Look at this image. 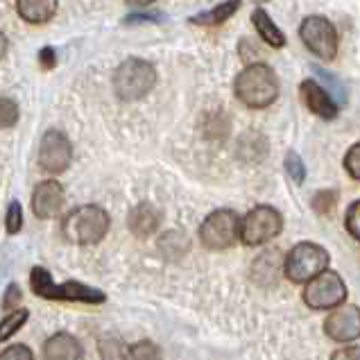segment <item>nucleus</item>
<instances>
[{
	"mask_svg": "<svg viewBox=\"0 0 360 360\" xmlns=\"http://www.w3.org/2000/svg\"><path fill=\"white\" fill-rule=\"evenodd\" d=\"M46 360H84V349L70 333H55L44 345Z\"/></svg>",
	"mask_w": 360,
	"mask_h": 360,
	"instance_id": "16",
	"label": "nucleus"
},
{
	"mask_svg": "<svg viewBox=\"0 0 360 360\" xmlns=\"http://www.w3.org/2000/svg\"><path fill=\"white\" fill-rule=\"evenodd\" d=\"M159 224H161V213L150 202H143L139 207H134L127 218V227L136 238H150L152 233H157Z\"/></svg>",
	"mask_w": 360,
	"mask_h": 360,
	"instance_id": "15",
	"label": "nucleus"
},
{
	"mask_svg": "<svg viewBox=\"0 0 360 360\" xmlns=\"http://www.w3.org/2000/svg\"><path fill=\"white\" fill-rule=\"evenodd\" d=\"M331 360H360V347H342L331 356Z\"/></svg>",
	"mask_w": 360,
	"mask_h": 360,
	"instance_id": "30",
	"label": "nucleus"
},
{
	"mask_svg": "<svg viewBox=\"0 0 360 360\" xmlns=\"http://www.w3.org/2000/svg\"><path fill=\"white\" fill-rule=\"evenodd\" d=\"M20 302V290L16 283H9L7 290H5V297H3V308L5 311H9V308H14L16 311V304Z\"/></svg>",
	"mask_w": 360,
	"mask_h": 360,
	"instance_id": "28",
	"label": "nucleus"
},
{
	"mask_svg": "<svg viewBox=\"0 0 360 360\" xmlns=\"http://www.w3.org/2000/svg\"><path fill=\"white\" fill-rule=\"evenodd\" d=\"M333 204H335V193H333V191H324V193H317V195H315L313 209H315L317 213L326 215V213H331Z\"/></svg>",
	"mask_w": 360,
	"mask_h": 360,
	"instance_id": "27",
	"label": "nucleus"
},
{
	"mask_svg": "<svg viewBox=\"0 0 360 360\" xmlns=\"http://www.w3.org/2000/svg\"><path fill=\"white\" fill-rule=\"evenodd\" d=\"M240 9V3H220L215 5L209 12H202L198 16L191 18L193 25H204V27H215V25H222L224 20H229L236 12Z\"/></svg>",
	"mask_w": 360,
	"mask_h": 360,
	"instance_id": "19",
	"label": "nucleus"
},
{
	"mask_svg": "<svg viewBox=\"0 0 360 360\" xmlns=\"http://www.w3.org/2000/svg\"><path fill=\"white\" fill-rule=\"evenodd\" d=\"M0 120H3V127L9 129L18 122V105L12 98H3L0 102Z\"/></svg>",
	"mask_w": 360,
	"mask_h": 360,
	"instance_id": "24",
	"label": "nucleus"
},
{
	"mask_svg": "<svg viewBox=\"0 0 360 360\" xmlns=\"http://www.w3.org/2000/svg\"><path fill=\"white\" fill-rule=\"evenodd\" d=\"M30 285L32 292L44 297V300H55V302H82V304H105L107 295L100 288H91L79 281H64L55 283L50 272L46 267L34 265L30 272Z\"/></svg>",
	"mask_w": 360,
	"mask_h": 360,
	"instance_id": "2",
	"label": "nucleus"
},
{
	"mask_svg": "<svg viewBox=\"0 0 360 360\" xmlns=\"http://www.w3.org/2000/svg\"><path fill=\"white\" fill-rule=\"evenodd\" d=\"M345 300H347V285L342 281V276L333 270L322 272L304 288V302L313 311L340 308Z\"/></svg>",
	"mask_w": 360,
	"mask_h": 360,
	"instance_id": "9",
	"label": "nucleus"
},
{
	"mask_svg": "<svg viewBox=\"0 0 360 360\" xmlns=\"http://www.w3.org/2000/svg\"><path fill=\"white\" fill-rule=\"evenodd\" d=\"M111 227V220L105 209L96 207V204H84L70 211L64 222H61V231H64L66 240L75 245H98L107 236Z\"/></svg>",
	"mask_w": 360,
	"mask_h": 360,
	"instance_id": "3",
	"label": "nucleus"
},
{
	"mask_svg": "<svg viewBox=\"0 0 360 360\" xmlns=\"http://www.w3.org/2000/svg\"><path fill=\"white\" fill-rule=\"evenodd\" d=\"M57 7L59 5L55 0H18L16 12L20 14V18H23L25 23L41 25V23H48V20L55 16Z\"/></svg>",
	"mask_w": 360,
	"mask_h": 360,
	"instance_id": "17",
	"label": "nucleus"
},
{
	"mask_svg": "<svg viewBox=\"0 0 360 360\" xmlns=\"http://www.w3.org/2000/svg\"><path fill=\"white\" fill-rule=\"evenodd\" d=\"M328 252L315 243H300L288 252L283 261V274L292 283H311L315 276L326 272Z\"/></svg>",
	"mask_w": 360,
	"mask_h": 360,
	"instance_id": "5",
	"label": "nucleus"
},
{
	"mask_svg": "<svg viewBox=\"0 0 360 360\" xmlns=\"http://www.w3.org/2000/svg\"><path fill=\"white\" fill-rule=\"evenodd\" d=\"M39 61H41V66H44L46 70H53L55 64H57V55H55V50L53 48H44L39 53Z\"/></svg>",
	"mask_w": 360,
	"mask_h": 360,
	"instance_id": "31",
	"label": "nucleus"
},
{
	"mask_svg": "<svg viewBox=\"0 0 360 360\" xmlns=\"http://www.w3.org/2000/svg\"><path fill=\"white\" fill-rule=\"evenodd\" d=\"M148 20H152V23H159V20H163V14L159 12H141V14H129L125 18V23H148Z\"/></svg>",
	"mask_w": 360,
	"mask_h": 360,
	"instance_id": "29",
	"label": "nucleus"
},
{
	"mask_svg": "<svg viewBox=\"0 0 360 360\" xmlns=\"http://www.w3.org/2000/svg\"><path fill=\"white\" fill-rule=\"evenodd\" d=\"M61 209H64V188H61V184L55 179H46L37 184V188L32 193V211L37 218L50 220L59 215Z\"/></svg>",
	"mask_w": 360,
	"mask_h": 360,
	"instance_id": "13",
	"label": "nucleus"
},
{
	"mask_svg": "<svg viewBox=\"0 0 360 360\" xmlns=\"http://www.w3.org/2000/svg\"><path fill=\"white\" fill-rule=\"evenodd\" d=\"M285 172H288V177H290L295 184H302L306 179V166H304V161L302 157L297 152H288L285 154Z\"/></svg>",
	"mask_w": 360,
	"mask_h": 360,
	"instance_id": "21",
	"label": "nucleus"
},
{
	"mask_svg": "<svg viewBox=\"0 0 360 360\" xmlns=\"http://www.w3.org/2000/svg\"><path fill=\"white\" fill-rule=\"evenodd\" d=\"M283 229V218L281 213L274 207H267V204H261V207L252 209L245 215L243 220V231H240V240L247 247H259L270 243L272 238L281 233Z\"/></svg>",
	"mask_w": 360,
	"mask_h": 360,
	"instance_id": "7",
	"label": "nucleus"
},
{
	"mask_svg": "<svg viewBox=\"0 0 360 360\" xmlns=\"http://www.w3.org/2000/svg\"><path fill=\"white\" fill-rule=\"evenodd\" d=\"M98 352L102 360H161V352L154 342L143 340L129 347L116 335L100 338Z\"/></svg>",
	"mask_w": 360,
	"mask_h": 360,
	"instance_id": "11",
	"label": "nucleus"
},
{
	"mask_svg": "<svg viewBox=\"0 0 360 360\" xmlns=\"http://www.w3.org/2000/svg\"><path fill=\"white\" fill-rule=\"evenodd\" d=\"M73 161V146L64 131L48 129L39 146V166L50 174L64 172Z\"/></svg>",
	"mask_w": 360,
	"mask_h": 360,
	"instance_id": "10",
	"label": "nucleus"
},
{
	"mask_svg": "<svg viewBox=\"0 0 360 360\" xmlns=\"http://www.w3.org/2000/svg\"><path fill=\"white\" fill-rule=\"evenodd\" d=\"M345 170L349 172V177H354L360 181V143L352 146L345 154Z\"/></svg>",
	"mask_w": 360,
	"mask_h": 360,
	"instance_id": "25",
	"label": "nucleus"
},
{
	"mask_svg": "<svg viewBox=\"0 0 360 360\" xmlns=\"http://www.w3.org/2000/svg\"><path fill=\"white\" fill-rule=\"evenodd\" d=\"M0 360H34V354H32V349L25 345H12L3 349Z\"/></svg>",
	"mask_w": 360,
	"mask_h": 360,
	"instance_id": "26",
	"label": "nucleus"
},
{
	"mask_svg": "<svg viewBox=\"0 0 360 360\" xmlns=\"http://www.w3.org/2000/svg\"><path fill=\"white\" fill-rule=\"evenodd\" d=\"M27 311L25 308H18V311H14V313H9V315H5V320H3V331H0V340H9L20 326L25 324V320H27Z\"/></svg>",
	"mask_w": 360,
	"mask_h": 360,
	"instance_id": "20",
	"label": "nucleus"
},
{
	"mask_svg": "<svg viewBox=\"0 0 360 360\" xmlns=\"http://www.w3.org/2000/svg\"><path fill=\"white\" fill-rule=\"evenodd\" d=\"M300 94H302L304 105L311 109L315 116H320L324 120H333L338 116L335 100L328 96V91L322 89V84H317L315 79H304L300 84Z\"/></svg>",
	"mask_w": 360,
	"mask_h": 360,
	"instance_id": "14",
	"label": "nucleus"
},
{
	"mask_svg": "<svg viewBox=\"0 0 360 360\" xmlns=\"http://www.w3.org/2000/svg\"><path fill=\"white\" fill-rule=\"evenodd\" d=\"M252 23L256 27V32L261 34V39L270 48H283L285 46V34L281 32L279 27H276V23L270 18V14H267L263 7H256L252 12Z\"/></svg>",
	"mask_w": 360,
	"mask_h": 360,
	"instance_id": "18",
	"label": "nucleus"
},
{
	"mask_svg": "<svg viewBox=\"0 0 360 360\" xmlns=\"http://www.w3.org/2000/svg\"><path fill=\"white\" fill-rule=\"evenodd\" d=\"M300 37L304 46L311 50L315 57L331 61L338 55V30L328 18L313 14L306 16L300 25Z\"/></svg>",
	"mask_w": 360,
	"mask_h": 360,
	"instance_id": "8",
	"label": "nucleus"
},
{
	"mask_svg": "<svg viewBox=\"0 0 360 360\" xmlns=\"http://www.w3.org/2000/svg\"><path fill=\"white\" fill-rule=\"evenodd\" d=\"M233 94L245 107L265 109L279 98V79L265 64H252L233 79Z\"/></svg>",
	"mask_w": 360,
	"mask_h": 360,
	"instance_id": "1",
	"label": "nucleus"
},
{
	"mask_svg": "<svg viewBox=\"0 0 360 360\" xmlns=\"http://www.w3.org/2000/svg\"><path fill=\"white\" fill-rule=\"evenodd\" d=\"M345 227H347V233L352 236L354 240L360 243V200L354 202L352 207L347 209V215H345Z\"/></svg>",
	"mask_w": 360,
	"mask_h": 360,
	"instance_id": "23",
	"label": "nucleus"
},
{
	"mask_svg": "<svg viewBox=\"0 0 360 360\" xmlns=\"http://www.w3.org/2000/svg\"><path fill=\"white\" fill-rule=\"evenodd\" d=\"M243 224L231 209H218L204 218L200 227V243L211 252H222L233 247L240 238Z\"/></svg>",
	"mask_w": 360,
	"mask_h": 360,
	"instance_id": "6",
	"label": "nucleus"
},
{
	"mask_svg": "<svg viewBox=\"0 0 360 360\" xmlns=\"http://www.w3.org/2000/svg\"><path fill=\"white\" fill-rule=\"evenodd\" d=\"M324 333L331 338L333 342H354L360 338V308L354 304H347L335 308V311L326 317Z\"/></svg>",
	"mask_w": 360,
	"mask_h": 360,
	"instance_id": "12",
	"label": "nucleus"
},
{
	"mask_svg": "<svg viewBox=\"0 0 360 360\" xmlns=\"http://www.w3.org/2000/svg\"><path fill=\"white\" fill-rule=\"evenodd\" d=\"M157 84V70L146 59L129 57L116 68L114 73V91L120 100L136 102L143 100Z\"/></svg>",
	"mask_w": 360,
	"mask_h": 360,
	"instance_id": "4",
	"label": "nucleus"
},
{
	"mask_svg": "<svg viewBox=\"0 0 360 360\" xmlns=\"http://www.w3.org/2000/svg\"><path fill=\"white\" fill-rule=\"evenodd\" d=\"M5 227H7V233H18L23 229V207H20V202H9L7 207V213H5Z\"/></svg>",
	"mask_w": 360,
	"mask_h": 360,
	"instance_id": "22",
	"label": "nucleus"
}]
</instances>
